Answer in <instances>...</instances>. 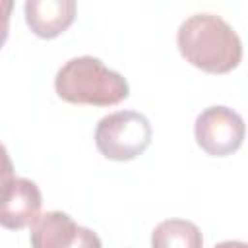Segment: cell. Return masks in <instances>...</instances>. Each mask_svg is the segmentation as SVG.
Masks as SVG:
<instances>
[{
	"label": "cell",
	"mask_w": 248,
	"mask_h": 248,
	"mask_svg": "<svg viewBox=\"0 0 248 248\" xmlns=\"http://www.w3.org/2000/svg\"><path fill=\"white\" fill-rule=\"evenodd\" d=\"M33 248H70L76 240L79 225L64 211H46L31 225Z\"/></svg>",
	"instance_id": "7"
},
{
	"label": "cell",
	"mask_w": 248,
	"mask_h": 248,
	"mask_svg": "<svg viewBox=\"0 0 248 248\" xmlns=\"http://www.w3.org/2000/svg\"><path fill=\"white\" fill-rule=\"evenodd\" d=\"M151 124L136 110H118L103 116L95 130V145L110 161H132L151 143Z\"/></svg>",
	"instance_id": "3"
},
{
	"label": "cell",
	"mask_w": 248,
	"mask_h": 248,
	"mask_svg": "<svg viewBox=\"0 0 248 248\" xmlns=\"http://www.w3.org/2000/svg\"><path fill=\"white\" fill-rule=\"evenodd\" d=\"M203 236L198 225L186 219H165L151 232V248H202Z\"/></svg>",
	"instance_id": "8"
},
{
	"label": "cell",
	"mask_w": 248,
	"mask_h": 248,
	"mask_svg": "<svg viewBox=\"0 0 248 248\" xmlns=\"http://www.w3.org/2000/svg\"><path fill=\"white\" fill-rule=\"evenodd\" d=\"M58 97L74 105L110 107L130 95L126 78L107 68L95 56H78L68 60L54 78Z\"/></svg>",
	"instance_id": "2"
},
{
	"label": "cell",
	"mask_w": 248,
	"mask_h": 248,
	"mask_svg": "<svg viewBox=\"0 0 248 248\" xmlns=\"http://www.w3.org/2000/svg\"><path fill=\"white\" fill-rule=\"evenodd\" d=\"M12 10H14V2L12 0H0V48L4 46V43L8 39Z\"/></svg>",
	"instance_id": "10"
},
{
	"label": "cell",
	"mask_w": 248,
	"mask_h": 248,
	"mask_svg": "<svg viewBox=\"0 0 248 248\" xmlns=\"http://www.w3.org/2000/svg\"><path fill=\"white\" fill-rule=\"evenodd\" d=\"M198 145L211 157L232 155L244 140V120L229 107H209L202 110L194 124Z\"/></svg>",
	"instance_id": "4"
},
{
	"label": "cell",
	"mask_w": 248,
	"mask_h": 248,
	"mask_svg": "<svg viewBox=\"0 0 248 248\" xmlns=\"http://www.w3.org/2000/svg\"><path fill=\"white\" fill-rule=\"evenodd\" d=\"M213 248H248V244L242 240H225V242L215 244Z\"/></svg>",
	"instance_id": "12"
},
{
	"label": "cell",
	"mask_w": 248,
	"mask_h": 248,
	"mask_svg": "<svg viewBox=\"0 0 248 248\" xmlns=\"http://www.w3.org/2000/svg\"><path fill=\"white\" fill-rule=\"evenodd\" d=\"M70 248H103V246H101V238L97 236V232H93L87 227H79L76 240L72 242Z\"/></svg>",
	"instance_id": "9"
},
{
	"label": "cell",
	"mask_w": 248,
	"mask_h": 248,
	"mask_svg": "<svg viewBox=\"0 0 248 248\" xmlns=\"http://www.w3.org/2000/svg\"><path fill=\"white\" fill-rule=\"evenodd\" d=\"M39 186L29 178H10L0 186V225L10 231L29 227L41 213Z\"/></svg>",
	"instance_id": "5"
},
{
	"label": "cell",
	"mask_w": 248,
	"mask_h": 248,
	"mask_svg": "<svg viewBox=\"0 0 248 248\" xmlns=\"http://www.w3.org/2000/svg\"><path fill=\"white\" fill-rule=\"evenodd\" d=\"M180 54L207 74H227L242 60V43L236 31L219 16L194 14L176 33Z\"/></svg>",
	"instance_id": "1"
},
{
	"label": "cell",
	"mask_w": 248,
	"mask_h": 248,
	"mask_svg": "<svg viewBox=\"0 0 248 248\" xmlns=\"http://www.w3.org/2000/svg\"><path fill=\"white\" fill-rule=\"evenodd\" d=\"M74 0H27L25 21L41 39H54L64 33L76 17Z\"/></svg>",
	"instance_id": "6"
},
{
	"label": "cell",
	"mask_w": 248,
	"mask_h": 248,
	"mask_svg": "<svg viewBox=\"0 0 248 248\" xmlns=\"http://www.w3.org/2000/svg\"><path fill=\"white\" fill-rule=\"evenodd\" d=\"M10 178H14V163H12L4 143H0V186L4 182H8Z\"/></svg>",
	"instance_id": "11"
}]
</instances>
